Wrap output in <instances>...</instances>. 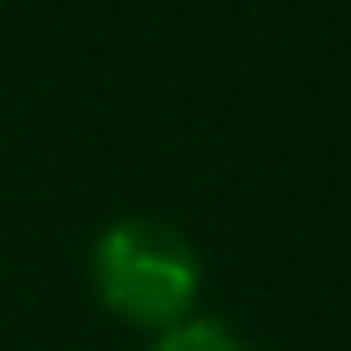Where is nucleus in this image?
<instances>
[{
    "mask_svg": "<svg viewBox=\"0 0 351 351\" xmlns=\"http://www.w3.org/2000/svg\"><path fill=\"white\" fill-rule=\"evenodd\" d=\"M88 274L99 302L137 329H176L181 318H192L197 291H203V263L197 247L154 219V214H121L93 236L88 252Z\"/></svg>",
    "mask_w": 351,
    "mask_h": 351,
    "instance_id": "1",
    "label": "nucleus"
},
{
    "mask_svg": "<svg viewBox=\"0 0 351 351\" xmlns=\"http://www.w3.org/2000/svg\"><path fill=\"white\" fill-rule=\"evenodd\" d=\"M154 351H247V340L230 329V324H219V318H181L176 329H165L159 340H154Z\"/></svg>",
    "mask_w": 351,
    "mask_h": 351,
    "instance_id": "2",
    "label": "nucleus"
}]
</instances>
